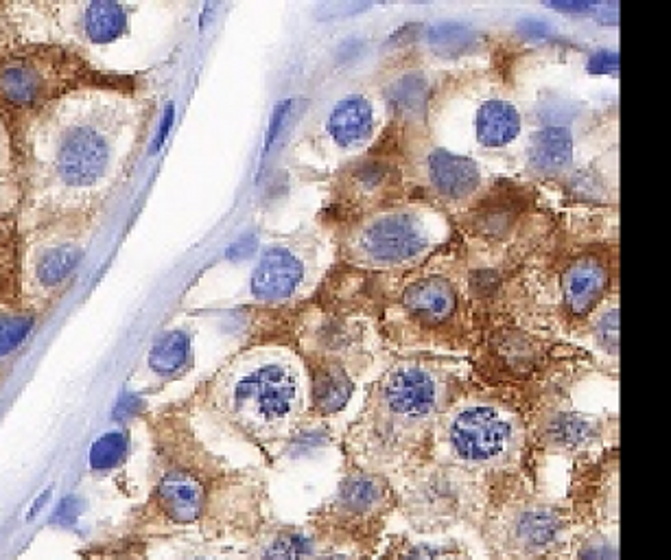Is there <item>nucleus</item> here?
<instances>
[{"instance_id": "obj_1", "label": "nucleus", "mask_w": 671, "mask_h": 560, "mask_svg": "<svg viewBox=\"0 0 671 560\" xmlns=\"http://www.w3.org/2000/svg\"><path fill=\"white\" fill-rule=\"evenodd\" d=\"M470 528L488 560H564L573 523L567 506L558 501L490 486Z\"/></svg>"}, {"instance_id": "obj_4", "label": "nucleus", "mask_w": 671, "mask_h": 560, "mask_svg": "<svg viewBox=\"0 0 671 560\" xmlns=\"http://www.w3.org/2000/svg\"><path fill=\"white\" fill-rule=\"evenodd\" d=\"M449 447L466 466H501L514 449V429L492 407H466L449 425Z\"/></svg>"}, {"instance_id": "obj_14", "label": "nucleus", "mask_w": 671, "mask_h": 560, "mask_svg": "<svg viewBox=\"0 0 671 560\" xmlns=\"http://www.w3.org/2000/svg\"><path fill=\"white\" fill-rule=\"evenodd\" d=\"M374 560H473L466 543L449 541H418L409 534L387 536Z\"/></svg>"}, {"instance_id": "obj_23", "label": "nucleus", "mask_w": 671, "mask_h": 560, "mask_svg": "<svg viewBox=\"0 0 671 560\" xmlns=\"http://www.w3.org/2000/svg\"><path fill=\"white\" fill-rule=\"evenodd\" d=\"M188 357H191V340H188V335L182 331H169L153 344L149 366L158 375L171 377L188 364Z\"/></svg>"}, {"instance_id": "obj_25", "label": "nucleus", "mask_w": 671, "mask_h": 560, "mask_svg": "<svg viewBox=\"0 0 671 560\" xmlns=\"http://www.w3.org/2000/svg\"><path fill=\"white\" fill-rule=\"evenodd\" d=\"M81 259L79 245L68 243V245H57V248L46 250L38 265H35V276H38L44 287H55L60 285L64 278L70 276Z\"/></svg>"}, {"instance_id": "obj_19", "label": "nucleus", "mask_w": 671, "mask_h": 560, "mask_svg": "<svg viewBox=\"0 0 671 560\" xmlns=\"http://www.w3.org/2000/svg\"><path fill=\"white\" fill-rule=\"evenodd\" d=\"M564 560H619V530L573 528Z\"/></svg>"}, {"instance_id": "obj_11", "label": "nucleus", "mask_w": 671, "mask_h": 560, "mask_svg": "<svg viewBox=\"0 0 671 560\" xmlns=\"http://www.w3.org/2000/svg\"><path fill=\"white\" fill-rule=\"evenodd\" d=\"M429 178L433 189L446 200H464L479 186V167L475 160L451 154L446 149H435L429 156Z\"/></svg>"}, {"instance_id": "obj_26", "label": "nucleus", "mask_w": 671, "mask_h": 560, "mask_svg": "<svg viewBox=\"0 0 671 560\" xmlns=\"http://www.w3.org/2000/svg\"><path fill=\"white\" fill-rule=\"evenodd\" d=\"M499 355L510 370H532L540 361V346L523 333H505L499 342Z\"/></svg>"}, {"instance_id": "obj_15", "label": "nucleus", "mask_w": 671, "mask_h": 560, "mask_svg": "<svg viewBox=\"0 0 671 560\" xmlns=\"http://www.w3.org/2000/svg\"><path fill=\"white\" fill-rule=\"evenodd\" d=\"M529 167L538 175H558L571 165L573 138L567 127L551 125L532 136Z\"/></svg>"}, {"instance_id": "obj_17", "label": "nucleus", "mask_w": 671, "mask_h": 560, "mask_svg": "<svg viewBox=\"0 0 671 560\" xmlns=\"http://www.w3.org/2000/svg\"><path fill=\"white\" fill-rule=\"evenodd\" d=\"M521 132V114L512 103L490 99L477 112V138L486 147H505Z\"/></svg>"}, {"instance_id": "obj_37", "label": "nucleus", "mask_w": 671, "mask_h": 560, "mask_svg": "<svg viewBox=\"0 0 671 560\" xmlns=\"http://www.w3.org/2000/svg\"><path fill=\"white\" fill-rule=\"evenodd\" d=\"M173 121H175V105L169 103L167 105V112H164V119L160 123V130H158V136H156V143H153L151 151H160L162 145H164V140H167L169 132H171V127H173Z\"/></svg>"}, {"instance_id": "obj_38", "label": "nucleus", "mask_w": 671, "mask_h": 560, "mask_svg": "<svg viewBox=\"0 0 671 560\" xmlns=\"http://www.w3.org/2000/svg\"><path fill=\"white\" fill-rule=\"evenodd\" d=\"M138 405H140V401L136 399L134 394H125L123 399H121L119 403H116V407H114V416H116V418H129V416H132V414L138 410Z\"/></svg>"}, {"instance_id": "obj_13", "label": "nucleus", "mask_w": 671, "mask_h": 560, "mask_svg": "<svg viewBox=\"0 0 671 560\" xmlns=\"http://www.w3.org/2000/svg\"><path fill=\"white\" fill-rule=\"evenodd\" d=\"M374 130L372 103L363 95L341 99L328 116V134L339 147H359L370 140Z\"/></svg>"}, {"instance_id": "obj_30", "label": "nucleus", "mask_w": 671, "mask_h": 560, "mask_svg": "<svg viewBox=\"0 0 671 560\" xmlns=\"http://www.w3.org/2000/svg\"><path fill=\"white\" fill-rule=\"evenodd\" d=\"M171 560H245L239 547L221 543H188Z\"/></svg>"}, {"instance_id": "obj_29", "label": "nucleus", "mask_w": 671, "mask_h": 560, "mask_svg": "<svg viewBox=\"0 0 671 560\" xmlns=\"http://www.w3.org/2000/svg\"><path fill=\"white\" fill-rule=\"evenodd\" d=\"M514 224V210L505 206H492L486 210H479L473 219V228L479 235L497 239L503 237Z\"/></svg>"}, {"instance_id": "obj_28", "label": "nucleus", "mask_w": 671, "mask_h": 560, "mask_svg": "<svg viewBox=\"0 0 671 560\" xmlns=\"http://www.w3.org/2000/svg\"><path fill=\"white\" fill-rule=\"evenodd\" d=\"M127 438L121 431H112V434L101 436L90 449V466L94 471H105L119 464L125 458Z\"/></svg>"}, {"instance_id": "obj_3", "label": "nucleus", "mask_w": 671, "mask_h": 560, "mask_svg": "<svg viewBox=\"0 0 671 560\" xmlns=\"http://www.w3.org/2000/svg\"><path fill=\"white\" fill-rule=\"evenodd\" d=\"M481 495L484 488L470 475L431 466L409 475L398 508L416 534H446L462 523L473 525Z\"/></svg>"}, {"instance_id": "obj_20", "label": "nucleus", "mask_w": 671, "mask_h": 560, "mask_svg": "<svg viewBox=\"0 0 671 560\" xmlns=\"http://www.w3.org/2000/svg\"><path fill=\"white\" fill-rule=\"evenodd\" d=\"M127 29V11L119 3H90L84 14V31L92 42H112Z\"/></svg>"}, {"instance_id": "obj_31", "label": "nucleus", "mask_w": 671, "mask_h": 560, "mask_svg": "<svg viewBox=\"0 0 671 560\" xmlns=\"http://www.w3.org/2000/svg\"><path fill=\"white\" fill-rule=\"evenodd\" d=\"M31 329V318H0V357L18 348Z\"/></svg>"}, {"instance_id": "obj_40", "label": "nucleus", "mask_w": 671, "mask_h": 560, "mask_svg": "<svg viewBox=\"0 0 671 560\" xmlns=\"http://www.w3.org/2000/svg\"><path fill=\"white\" fill-rule=\"evenodd\" d=\"M51 497V488H46L44 490V493L38 497V499H35V504H33V508L29 510V519H33L35 515H38V510L46 504V499H49Z\"/></svg>"}, {"instance_id": "obj_32", "label": "nucleus", "mask_w": 671, "mask_h": 560, "mask_svg": "<svg viewBox=\"0 0 671 560\" xmlns=\"http://www.w3.org/2000/svg\"><path fill=\"white\" fill-rule=\"evenodd\" d=\"M597 337L599 342H602L608 350L615 353L617 350V342H619V318H617V311L606 313L602 322L597 324Z\"/></svg>"}, {"instance_id": "obj_27", "label": "nucleus", "mask_w": 671, "mask_h": 560, "mask_svg": "<svg viewBox=\"0 0 671 560\" xmlns=\"http://www.w3.org/2000/svg\"><path fill=\"white\" fill-rule=\"evenodd\" d=\"M475 33L466 25L459 22H444V25H435L429 31V42L444 53H464L468 46H473Z\"/></svg>"}, {"instance_id": "obj_18", "label": "nucleus", "mask_w": 671, "mask_h": 560, "mask_svg": "<svg viewBox=\"0 0 671 560\" xmlns=\"http://www.w3.org/2000/svg\"><path fill=\"white\" fill-rule=\"evenodd\" d=\"M352 392H355V385L344 368L326 366L315 375L313 403L324 416L344 410L352 399Z\"/></svg>"}, {"instance_id": "obj_9", "label": "nucleus", "mask_w": 671, "mask_h": 560, "mask_svg": "<svg viewBox=\"0 0 671 560\" xmlns=\"http://www.w3.org/2000/svg\"><path fill=\"white\" fill-rule=\"evenodd\" d=\"M302 280H304L302 261L287 248L274 245V248L265 250L261 261H258L250 287L254 298L265 302H278L296 294V289L302 285Z\"/></svg>"}, {"instance_id": "obj_10", "label": "nucleus", "mask_w": 671, "mask_h": 560, "mask_svg": "<svg viewBox=\"0 0 671 560\" xmlns=\"http://www.w3.org/2000/svg\"><path fill=\"white\" fill-rule=\"evenodd\" d=\"M438 399L435 381L422 368H398L385 383V401L390 410L407 420L431 414Z\"/></svg>"}, {"instance_id": "obj_8", "label": "nucleus", "mask_w": 671, "mask_h": 560, "mask_svg": "<svg viewBox=\"0 0 671 560\" xmlns=\"http://www.w3.org/2000/svg\"><path fill=\"white\" fill-rule=\"evenodd\" d=\"M110 140L97 125L81 123L66 132L57 151V173L70 186H90L110 167Z\"/></svg>"}, {"instance_id": "obj_34", "label": "nucleus", "mask_w": 671, "mask_h": 560, "mask_svg": "<svg viewBox=\"0 0 671 560\" xmlns=\"http://www.w3.org/2000/svg\"><path fill=\"white\" fill-rule=\"evenodd\" d=\"M289 110H291V101H280L276 105L274 116H272V123H269V130H267V136H265V154L276 143V138H278V134L282 130V125H285V121H287Z\"/></svg>"}, {"instance_id": "obj_33", "label": "nucleus", "mask_w": 671, "mask_h": 560, "mask_svg": "<svg viewBox=\"0 0 671 560\" xmlns=\"http://www.w3.org/2000/svg\"><path fill=\"white\" fill-rule=\"evenodd\" d=\"M619 68V55L617 51H597L593 53L591 62H588V70L595 75H608V73H617Z\"/></svg>"}, {"instance_id": "obj_39", "label": "nucleus", "mask_w": 671, "mask_h": 560, "mask_svg": "<svg viewBox=\"0 0 671 560\" xmlns=\"http://www.w3.org/2000/svg\"><path fill=\"white\" fill-rule=\"evenodd\" d=\"M473 283H475V287H481L479 294H481V296H486V294H488V289H490L492 285H497L499 280H497V276H494L492 272H481V274L475 276Z\"/></svg>"}, {"instance_id": "obj_24", "label": "nucleus", "mask_w": 671, "mask_h": 560, "mask_svg": "<svg viewBox=\"0 0 671 560\" xmlns=\"http://www.w3.org/2000/svg\"><path fill=\"white\" fill-rule=\"evenodd\" d=\"M42 79L27 64H11L0 70V95L14 105H29L38 97Z\"/></svg>"}, {"instance_id": "obj_35", "label": "nucleus", "mask_w": 671, "mask_h": 560, "mask_svg": "<svg viewBox=\"0 0 671 560\" xmlns=\"http://www.w3.org/2000/svg\"><path fill=\"white\" fill-rule=\"evenodd\" d=\"M355 178L359 180V184L363 186V189H372V186H376V184H381V182H383V178H385V167L374 165V162H370V165H361V167L355 171Z\"/></svg>"}, {"instance_id": "obj_22", "label": "nucleus", "mask_w": 671, "mask_h": 560, "mask_svg": "<svg viewBox=\"0 0 671 560\" xmlns=\"http://www.w3.org/2000/svg\"><path fill=\"white\" fill-rule=\"evenodd\" d=\"M427 81L418 73H407L387 90L390 108L405 119H418L427 110Z\"/></svg>"}, {"instance_id": "obj_5", "label": "nucleus", "mask_w": 671, "mask_h": 560, "mask_svg": "<svg viewBox=\"0 0 671 560\" xmlns=\"http://www.w3.org/2000/svg\"><path fill=\"white\" fill-rule=\"evenodd\" d=\"M298 401V379L285 364H265L234 385V407L256 425H276L291 416Z\"/></svg>"}, {"instance_id": "obj_36", "label": "nucleus", "mask_w": 671, "mask_h": 560, "mask_svg": "<svg viewBox=\"0 0 671 560\" xmlns=\"http://www.w3.org/2000/svg\"><path fill=\"white\" fill-rule=\"evenodd\" d=\"M254 250H256V239L254 237H245V239H241L237 243H232L230 248H228V252H226V256H228V259H232V261H241V259H247V256H250Z\"/></svg>"}, {"instance_id": "obj_6", "label": "nucleus", "mask_w": 671, "mask_h": 560, "mask_svg": "<svg viewBox=\"0 0 671 560\" xmlns=\"http://www.w3.org/2000/svg\"><path fill=\"white\" fill-rule=\"evenodd\" d=\"M239 550L245 560H370L331 550L306 525L272 519H265Z\"/></svg>"}, {"instance_id": "obj_16", "label": "nucleus", "mask_w": 671, "mask_h": 560, "mask_svg": "<svg viewBox=\"0 0 671 560\" xmlns=\"http://www.w3.org/2000/svg\"><path fill=\"white\" fill-rule=\"evenodd\" d=\"M405 307L431 322H442L455 311V289L444 278H425L409 285L403 296Z\"/></svg>"}, {"instance_id": "obj_21", "label": "nucleus", "mask_w": 671, "mask_h": 560, "mask_svg": "<svg viewBox=\"0 0 671 560\" xmlns=\"http://www.w3.org/2000/svg\"><path fill=\"white\" fill-rule=\"evenodd\" d=\"M597 438V427L578 414H558L549 420L547 440L564 451L584 449Z\"/></svg>"}, {"instance_id": "obj_2", "label": "nucleus", "mask_w": 671, "mask_h": 560, "mask_svg": "<svg viewBox=\"0 0 671 560\" xmlns=\"http://www.w3.org/2000/svg\"><path fill=\"white\" fill-rule=\"evenodd\" d=\"M394 510L398 495L383 475L350 469L304 525L331 550L374 560Z\"/></svg>"}, {"instance_id": "obj_7", "label": "nucleus", "mask_w": 671, "mask_h": 560, "mask_svg": "<svg viewBox=\"0 0 671 560\" xmlns=\"http://www.w3.org/2000/svg\"><path fill=\"white\" fill-rule=\"evenodd\" d=\"M427 232L409 213H387L361 232L359 248L372 263L396 265L414 259L427 248Z\"/></svg>"}, {"instance_id": "obj_12", "label": "nucleus", "mask_w": 671, "mask_h": 560, "mask_svg": "<svg viewBox=\"0 0 671 560\" xmlns=\"http://www.w3.org/2000/svg\"><path fill=\"white\" fill-rule=\"evenodd\" d=\"M608 285L606 267L595 259H582L573 263L562 280V294L567 309L584 318L591 313L599 298L604 296V289Z\"/></svg>"}]
</instances>
